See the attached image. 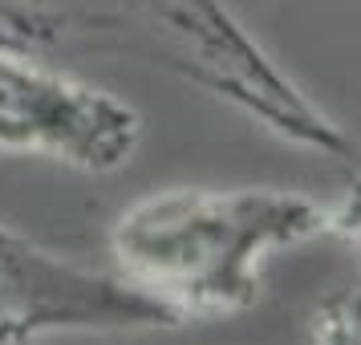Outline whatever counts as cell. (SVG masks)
I'll return each instance as SVG.
<instances>
[{"label": "cell", "mask_w": 361, "mask_h": 345, "mask_svg": "<svg viewBox=\"0 0 361 345\" xmlns=\"http://www.w3.org/2000/svg\"><path fill=\"white\" fill-rule=\"evenodd\" d=\"M357 203H321L280 187H183L130 203L114 219V277L163 305L175 321L231 317L260 301L276 252L349 231Z\"/></svg>", "instance_id": "1"}, {"label": "cell", "mask_w": 361, "mask_h": 345, "mask_svg": "<svg viewBox=\"0 0 361 345\" xmlns=\"http://www.w3.org/2000/svg\"><path fill=\"white\" fill-rule=\"evenodd\" d=\"M179 321L114 272L66 260L0 228V345H33L57 333H134Z\"/></svg>", "instance_id": "2"}, {"label": "cell", "mask_w": 361, "mask_h": 345, "mask_svg": "<svg viewBox=\"0 0 361 345\" xmlns=\"http://www.w3.org/2000/svg\"><path fill=\"white\" fill-rule=\"evenodd\" d=\"M142 118L122 98L0 49V150L41 155L85 175L130 163Z\"/></svg>", "instance_id": "3"}, {"label": "cell", "mask_w": 361, "mask_h": 345, "mask_svg": "<svg viewBox=\"0 0 361 345\" xmlns=\"http://www.w3.org/2000/svg\"><path fill=\"white\" fill-rule=\"evenodd\" d=\"M312 341L317 345H357V289H341V293H333L317 309Z\"/></svg>", "instance_id": "4"}, {"label": "cell", "mask_w": 361, "mask_h": 345, "mask_svg": "<svg viewBox=\"0 0 361 345\" xmlns=\"http://www.w3.org/2000/svg\"><path fill=\"white\" fill-rule=\"evenodd\" d=\"M183 4H195V8L203 13V17H212V20H224V17H219V13L212 8V0H183Z\"/></svg>", "instance_id": "5"}]
</instances>
